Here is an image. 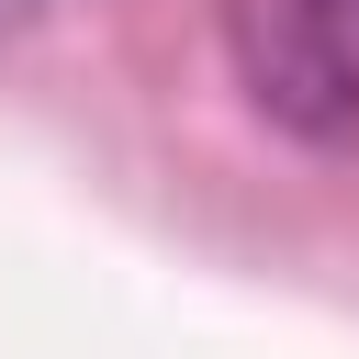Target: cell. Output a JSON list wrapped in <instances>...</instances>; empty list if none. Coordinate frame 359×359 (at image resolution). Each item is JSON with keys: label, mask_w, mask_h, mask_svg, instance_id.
Masks as SVG:
<instances>
[{"label": "cell", "mask_w": 359, "mask_h": 359, "mask_svg": "<svg viewBox=\"0 0 359 359\" xmlns=\"http://www.w3.org/2000/svg\"><path fill=\"white\" fill-rule=\"evenodd\" d=\"M213 22L258 123L314 157H359V0H213Z\"/></svg>", "instance_id": "6da1fadb"}]
</instances>
